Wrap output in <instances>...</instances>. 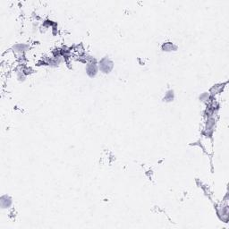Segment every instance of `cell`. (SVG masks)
Returning <instances> with one entry per match:
<instances>
[{
	"label": "cell",
	"instance_id": "6da1fadb",
	"mask_svg": "<svg viewBox=\"0 0 229 229\" xmlns=\"http://www.w3.org/2000/svg\"><path fill=\"white\" fill-rule=\"evenodd\" d=\"M113 68V62L108 58H103L100 62V69L103 73H109Z\"/></svg>",
	"mask_w": 229,
	"mask_h": 229
},
{
	"label": "cell",
	"instance_id": "7a4b0ae2",
	"mask_svg": "<svg viewBox=\"0 0 229 229\" xmlns=\"http://www.w3.org/2000/svg\"><path fill=\"white\" fill-rule=\"evenodd\" d=\"M0 205H1V208L2 209H8L11 207L12 205V199L11 197L6 195V194H4L1 196L0 198Z\"/></svg>",
	"mask_w": 229,
	"mask_h": 229
},
{
	"label": "cell",
	"instance_id": "3957f363",
	"mask_svg": "<svg viewBox=\"0 0 229 229\" xmlns=\"http://www.w3.org/2000/svg\"><path fill=\"white\" fill-rule=\"evenodd\" d=\"M86 71H87V73L91 76V77H93L96 75L97 73V66H96V64L94 63H91V64H88L87 65V68H86Z\"/></svg>",
	"mask_w": 229,
	"mask_h": 229
},
{
	"label": "cell",
	"instance_id": "277c9868",
	"mask_svg": "<svg viewBox=\"0 0 229 229\" xmlns=\"http://www.w3.org/2000/svg\"><path fill=\"white\" fill-rule=\"evenodd\" d=\"M162 48H163L164 51H172V50L175 49V47H174V44L171 43V42H166V43H165V44L162 46Z\"/></svg>",
	"mask_w": 229,
	"mask_h": 229
},
{
	"label": "cell",
	"instance_id": "5b68a950",
	"mask_svg": "<svg viewBox=\"0 0 229 229\" xmlns=\"http://www.w3.org/2000/svg\"><path fill=\"white\" fill-rule=\"evenodd\" d=\"M14 48L15 49V51L16 52H20V53H22L24 50H26V46L25 45H23V44H17V45H15V46L14 47Z\"/></svg>",
	"mask_w": 229,
	"mask_h": 229
}]
</instances>
